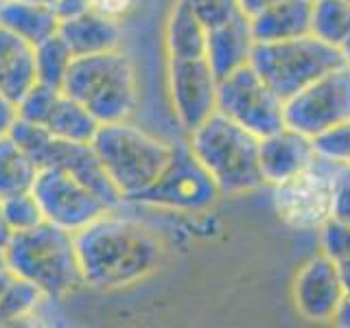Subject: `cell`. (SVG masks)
Listing matches in <instances>:
<instances>
[{
    "label": "cell",
    "instance_id": "6da1fadb",
    "mask_svg": "<svg viewBox=\"0 0 350 328\" xmlns=\"http://www.w3.org/2000/svg\"><path fill=\"white\" fill-rule=\"evenodd\" d=\"M83 284L114 291L138 284L158 271L162 243L149 228L109 210L75 234Z\"/></svg>",
    "mask_w": 350,
    "mask_h": 328
},
{
    "label": "cell",
    "instance_id": "7a4b0ae2",
    "mask_svg": "<svg viewBox=\"0 0 350 328\" xmlns=\"http://www.w3.org/2000/svg\"><path fill=\"white\" fill-rule=\"evenodd\" d=\"M186 142L224 197L245 195L265 184L258 162L260 138L221 112H215L189 131Z\"/></svg>",
    "mask_w": 350,
    "mask_h": 328
},
{
    "label": "cell",
    "instance_id": "3957f363",
    "mask_svg": "<svg viewBox=\"0 0 350 328\" xmlns=\"http://www.w3.org/2000/svg\"><path fill=\"white\" fill-rule=\"evenodd\" d=\"M90 145L125 202H136L160 178L173 156V142L131 120L98 125Z\"/></svg>",
    "mask_w": 350,
    "mask_h": 328
},
{
    "label": "cell",
    "instance_id": "277c9868",
    "mask_svg": "<svg viewBox=\"0 0 350 328\" xmlns=\"http://www.w3.org/2000/svg\"><path fill=\"white\" fill-rule=\"evenodd\" d=\"M7 265L46 295L62 300L83 284L75 234L49 221L11 234L5 245Z\"/></svg>",
    "mask_w": 350,
    "mask_h": 328
},
{
    "label": "cell",
    "instance_id": "5b68a950",
    "mask_svg": "<svg viewBox=\"0 0 350 328\" xmlns=\"http://www.w3.org/2000/svg\"><path fill=\"white\" fill-rule=\"evenodd\" d=\"M62 90L79 101L98 125L129 120L140 101L134 62L120 49L75 57Z\"/></svg>",
    "mask_w": 350,
    "mask_h": 328
},
{
    "label": "cell",
    "instance_id": "8992f818",
    "mask_svg": "<svg viewBox=\"0 0 350 328\" xmlns=\"http://www.w3.org/2000/svg\"><path fill=\"white\" fill-rule=\"evenodd\" d=\"M342 64V51L311 33L293 40L256 42L250 55V66L282 101Z\"/></svg>",
    "mask_w": 350,
    "mask_h": 328
},
{
    "label": "cell",
    "instance_id": "52a82bcc",
    "mask_svg": "<svg viewBox=\"0 0 350 328\" xmlns=\"http://www.w3.org/2000/svg\"><path fill=\"white\" fill-rule=\"evenodd\" d=\"M11 136L36 160L40 169H59L72 175L75 180H79L88 189H92L112 210H118L125 204L123 195L116 191L112 180L107 178L103 164L90 142L57 138L49 134L44 127L27 123L22 118H18V123L11 129Z\"/></svg>",
    "mask_w": 350,
    "mask_h": 328
},
{
    "label": "cell",
    "instance_id": "ba28073f",
    "mask_svg": "<svg viewBox=\"0 0 350 328\" xmlns=\"http://www.w3.org/2000/svg\"><path fill=\"white\" fill-rule=\"evenodd\" d=\"M224 197L211 173L195 158L189 142H173V156L160 178L136 197L138 204L184 215L206 213Z\"/></svg>",
    "mask_w": 350,
    "mask_h": 328
},
{
    "label": "cell",
    "instance_id": "9c48e42d",
    "mask_svg": "<svg viewBox=\"0 0 350 328\" xmlns=\"http://www.w3.org/2000/svg\"><path fill=\"white\" fill-rule=\"evenodd\" d=\"M333 162L317 158L309 169L271 186V202L280 221L295 232H320L333 217Z\"/></svg>",
    "mask_w": 350,
    "mask_h": 328
},
{
    "label": "cell",
    "instance_id": "30bf717a",
    "mask_svg": "<svg viewBox=\"0 0 350 328\" xmlns=\"http://www.w3.org/2000/svg\"><path fill=\"white\" fill-rule=\"evenodd\" d=\"M217 112L258 138L284 127V101L250 64L219 79Z\"/></svg>",
    "mask_w": 350,
    "mask_h": 328
},
{
    "label": "cell",
    "instance_id": "8fae6325",
    "mask_svg": "<svg viewBox=\"0 0 350 328\" xmlns=\"http://www.w3.org/2000/svg\"><path fill=\"white\" fill-rule=\"evenodd\" d=\"M350 120V66L342 64L284 101V125L317 138Z\"/></svg>",
    "mask_w": 350,
    "mask_h": 328
},
{
    "label": "cell",
    "instance_id": "7c38bea8",
    "mask_svg": "<svg viewBox=\"0 0 350 328\" xmlns=\"http://www.w3.org/2000/svg\"><path fill=\"white\" fill-rule=\"evenodd\" d=\"M33 195L42 208L44 221L72 234L112 210L92 189L59 169H40Z\"/></svg>",
    "mask_w": 350,
    "mask_h": 328
},
{
    "label": "cell",
    "instance_id": "4fadbf2b",
    "mask_svg": "<svg viewBox=\"0 0 350 328\" xmlns=\"http://www.w3.org/2000/svg\"><path fill=\"white\" fill-rule=\"evenodd\" d=\"M169 96L178 123L193 131L217 112V74L204 57H169Z\"/></svg>",
    "mask_w": 350,
    "mask_h": 328
},
{
    "label": "cell",
    "instance_id": "5bb4252c",
    "mask_svg": "<svg viewBox=\"0 0 350 328\" xmlns=\"http://www.w3.org/2000/svg\"><path fill=\"white\" fill-rule=\"evenodd\" d=\"M344 295L346 287L339 265L322 251L304 260L291 282V300L295 311L313 324H333Z\"/></svg>",
    "mask_w": 350,
    "mask_h": 328
},
{
    "label": "cell",
    "instance_id": "9a60e30c",
    "mask_svg": "<svg viewBox=\"0 0 350 328\" xmlns=\"http://www.w3.org/2000/svg\"><path fill=\"white\" fill-rule=\"evenodd\" d=\"M317 160L313 138L300 134L291 127H280L278 131L262 136L258 142V162L265 184L273 186L293 175L309 169Z\"/></svg>",
    "mask_w": 350,
    "mask_h": 328
},
{
    "label": "cell",
    "instance_id": "2e32d148",
    "mask_svg": "<svg viewBox=\"0 0 350 328\" xmlns=\"http://www.w3.org/2000/svg\"><path fill=\"white\" fill-rule=\"evenodd\" d=\"M57 33L68 44L75 57L116 51L120 49V40H123L120 22L92 7L62 20Z\"/></svg>",
    "mask_w": 350,
    "mask_h": 328
},
{
    "label": "cell",
    "instance_id": "e0dca14e",
    "mask_svg": "<svg viewBox=\"0 0 350 328\" xmlns=\"http://www.w3.org/2000/svg\"><path fill=\"white\" fill-rule=\"evenodd\" d=\"M250 16L241 14L226 25L206 31V57L217 79L230 74L241 66L250 64V55L254 49Z\"/></svg>",
    "mask_w": 350,
    "mask_h": 328
},
{
    "label": "cell",
    "instance_id": "ac0fdd59",
    "mask_svg": "<svg viewBox=\"0 0 350 328\" xmlns=\"http://www.w3.org/2000/svg\"><path fill=\"white\" fill-rule=\"evenodd\" d=\"M36 83V51L16 33L0 27V92L18 105Z\"/></svg>",
    "mask_w": 350,
    "mask_h": 328
},
{
    "label": "cell",
    "instance_id": "d6986e66",
    "mask_svg": "<svg viewBox=\"0 0 350 328\" xmlns=\"http://www.w3.org/2000/svg\"><path fill=\"white\" fill-rule=\"evenodd\" d=\"M313 0H276L250 18L254 42L293 40L311 33Z\"/></svg>",
    "mask_w": 350,
    "mask_h": 328
},
{
    "label": "cell",
    "instance_id": "ffe728a7",
    "mask_svg": "<svg viewBox=\"0 0 350 328\" xmlns=\"http://www.w3.org/2000/svg\"><path fill=\"white\" fill-rule=\"evenodd\" d=\"M59 16L38 0H3L0 27L16 33L31 46L53 38L59 31Z\"/></svg>",
    "mask_w": 350,
    "mask_h": 328
},
{
    "label": "cell",
    "instance_id": "44dd1931",
    "mask_svg": "<svg viewBox=\"0 0 350 328\" xmlns=\"http://www.w3.org/2000/svg\"><path fill=\"white\" fill-rule=\"evenodd\" d=\"M49 134L64 138V140H75V142H92L98 120L88 112V109L68 96L64 90L55 96L53 105L49 107L46 116H44L42 125Z\"/></svg>",
    "mask_w": 350,
    "mask_h": 328
},
{
    "label": "cell",
    "instance_id": "7402d4cb",
    "mask_svg": "<svg viewBox=\"0 0 350 328\" xmlns=\"http://www.w3.org/2000/svg\"><path fill=\"white\" fill-rule=\"evenodd\" d=\"M167 57H204L206 55V29L189 0H175L164 29Z\"/></svg>",
    "mask_w": 350,
    "mask_h": 328
},
{
    "label": "cell",
    "instance_id": "603a6c76",
    "mask_svg": "<svg viewBox=\"0 0 350 328\" xmlns=\"http://www.w3.org/2000/svg\"><path fill=\"white\" fill-rule=\"evenodd\" d=\"M46 300L36 284L22 278L11 267L0 269V326H11L36 315Z\"/></svg>",
    "mask_w": 350,
    "mask_h": 328
},
{
    "label": "cell",
    "instance_id": "cb8c5ba5",
    "mask_svg": "<svg viewBox=\"0 0 350 328\" xmlns=\"http://www.w3.org/2000/svg\"><path fill=\"white\" fill-rule=\"evenodd\" d=\"M40 167L14 136L0 138V200L33 191Z\"/></svg>",
    "mask_w": 350,
    "mask_h": 328
},
{
    "label": "cell",
    "instance_id": "d4e9b609",
    "mask_svg": "<svg viewBox=\"0 0 350 328\" xmlns=\"http://www.w3.org/2000/svg\"><path fill=\"white\" fill-rule=\"evenodd\" d=\"M311 36L331 46H342L350 36V3L348 0H313Z\"/></svg>",
    "mask_w": 350,
    "mask_h": 328
},
{
    "label": "cell",
    "instance_id": "484cf974",
    "mask_svg": "<svg viewBox=\"0 0 350 328\" xmlns=\"http://www.w3.org/2000/svg\"><path fill=\"white\" fill-rule=\"evenodd\" d=\"M36 51V70H38V83L59 87L64 85L66 74L75 59L72 51L68 49V44L64 42L59 33H55L53 38L44 40L33 46Z\"/></svg>",
    "mask_w": 350,
    "mask_h": 328
},
{
    "label": "cell",
    "instance_id": "4316f807",
    "mask_svg": "<svg viewBox=\"0 0 350 328\" xmlns=\"http://www.w3.org/2000/svg\"><path fill=\"white\" fill-rule=\"evenodd\" d=\"M0 213H3V219L11 234L25 232V230H33L40 223H44L42 208L36 200V195H33V191L0 200Z\"/></svg>",
    "mask_w": 350,
    "mask_h": 328
},
{
    "label": "cell",
    "instance_id": "83f0119b",
    "mask_svg": "<svg viewBox=\"0 0 350 328\" xmlns=\"http://www.w3.org/2000/svg\"><path fill=\"white\" fill-rule=\"evenodd\" d=\"M313 142L317 158L335 164H350V120L324 131L313 138Z\"/></svg>",
    "mask_w": 350,
    "mask_h": 328
},
{
    "label": "cell",
    "instance_id": "f1b7e54d",
    "mask_svg": "<svg viewBox=\"0 0 350 328\" xmlns=\"http://www.w3.org/2000/svg\"><path fill=\"white\" fill-rule=\"evenodd\" d=\"M189 5L206 31L221 27L226 22L243 14L239 0H189Z\"/></svg>",
    "mask_w": 350,
    "mask_h": 328
},
{
    "label": "cell",
    "instance_id": "f546056e",
    "mask_svg": "<svg viewBox=\"0 0 350 328\" xmlns=\"http://www.w3.org/2000/svg\"><path fill=\"white\" fill-rule=\"evenodd\" d=\"M317 234H320L322 254L333 258L335 262L350 258V223H344L331 217Z\"/></svg>",
    "mask_w": 350,
    "mask_h": 328
},
{
    "label": "cell",
    "instance_id": "4dcf8cb0",
    "mask_svg": "<svg viewBox=\"0 0 350 328\" xmlns=\"http://www.w3.org/2000/svg\"><path fill=\"white\" fill-rule=\"evenodd\" d=\"M335 193H333V219L350 223V164H335Z\"/></svg>",
    "mask_w": 350,
    "mask_h": 328
},
{
    "label": "cell",
    "instance_id": "1f68e13d",
    "mask_svg": "<svg viewBox=\"0 0 350 328\" xmlns=\"http://www.w3.org/2000/svg\"><path fill=\"white\" fill-rule=\"evenodd\" d=\"M136 3L138 0H90V7L120 22L125 16H129V11L136 7Z\"/></svg>",
    "mask_w": 350,
    "mask_h": 328
},
{
    "label": "cell",
    "instance_id": "d6a6232c",
    "mask_svg": "<svg viewBox=\"0 0 350 328\" xmlns=\"http://www.w3.org/2000/svg\"><path fill=\"white\" fill-rule=\"evenodd\" d=\"M38 3L53 9L55 14L59 16V20H66L90 7V0H38Z\"/></svg>",
    "mask_w": 350,
    "mask_h": 328
},
{
    "label": "cell",
    "instance_id": "836d02e7",
    "mask_svg": "<svg viewBox=\"0 0 350 328\" xmlns=\"http://www.w3.org/2000/svg\"><path fill=\"white\" fill-rule=\"evenodd\" d=\"M16 123H18V105L0 94V138L9 136Z\"/></svg>",
    "mask_w": 350,
    "mask_h": 328
},
{
    "label": "cell",
    "instance_id": "e575fe53",
    "mask_svg": "<svg viewBox=\"0 0 350 328\" xmlns=\"http://www.w3.org/2000/svg\"><path fill=\"white\" fill-rule=\"evenodd\" d=\"M333 324L342 328H350V291H346L342 304H339V309L333 317Z\"/></svg>",
    "mask_w": 350,
    "mask_h": 328
},
{
    "label": "cell",
    "instance_id": "d590c367",
    "mask_svg": "<svg viewBox=\"0 0 350 328\" xmlns=\"http://www.w3.org/2000/svg\"><path fill=\"white\" fill-rule=\"evenodd\" d=\"M273 3H276V0H239V5H241V9H243V14H247L250 18L256 16L258 11H262V9L273 5Z\"/></svg>",
    "mask_w": 350,
    "mask_h": 328
},
{
    "label": "cell",
    "instance_id": "8d00e7d4",
    "mask_svg": "<svg viewBox=\"0 0 350 328\" xmlns=\"http://www.w3.org/2000/svg\"><path fill=\"white\" fill-rule=\"evenodd\" d=\"M337 265H339V273H342L344 287H346V291H350V258L337 262Z\"/></svg>",
    "mask_w": 350,
    "mask_h": 328
},
{
    "label": "cell",
    "instance_id": "74e56055",
    "mask_svg": "<svg viewBox=\"0 0 350 328\" xmlns=\"http://www.w3.org/2000/svg\"><path fill=\"white\" fill-rule=\"evenodd\" d=\"M9 238H11V232H9V228L5 223V219H3V213H0V245H7L9 243Z\"/></svg>",
    "mask_w": 350,
    "mask_h": 328
},
{
    "label": "cell",
    "instance_id": "f35d334b",
    "mask_svg": "<svg viewBox=\"0 0 350 328\" xmlns=\"http://www.w3.org/2000/svg\"><path fill=\"white\" fill-rule=\"evenodd\" d=\"M339 51H342V57H344V64L350 66V36L346 38V42L339 46Z\"/></svg>",
    "mask_w": 350,
    "mask_h": 328
},
{
    "label": "cell",
    "instance_id": "ab89813d",
    "mask_svg": "<svg viewBox=\"0 0 350 328\" xmlns=\"http://www.w3.org/2000/svg\"><path fill=\"white\" fill-rule=\"evenodd\" d=\"M5 267H9L7 265V251H5L3 245H0V269H5Z\"/></svg>",
    "mask_w": 350,
    "mask_h": 328
},
{
    "label": "cell",
    "instance_id": "60d3db41",
    "mask_svg": "<svg viewBox=\"0 0 350 328\" xmlns=\"http://www.w3.org/2000/svg\"><path fill=\"white\" fill-rule=\"evenodd\" d=\"M0 3H3V0H0Z\"/></svg>",
    "mask_w": 350,
    "mask_h": 328
},
{
    "label": "cell",
    "instance_id": "b9f144b4",
    "mask_svg": "<svg viewBox=\"0 0 350 328\" xmlns=\"http://www.w3.org/2000/svg\"><path fill=\"white\" fill-rule=\"evenodd\" d=\"M0 94H3V92H0Z\"/></svg>",
    "mask_w": 350,
    "mask_h": 328
},
{
    "label": "cell",
    "instance_id": "7bdbcfd3",
    "mask_svg": "<svg viewBox=\"0 0 350 328\" xmlns=\"http://www.w3.org/2000/svg\"><path fill=\"white\" fill-rule=\"evenodd\" d=\"M348 3H350V0H348Z\"/></svg>",
    "mask_w": 350,
    "mask_h": 328
}]
</instances>
